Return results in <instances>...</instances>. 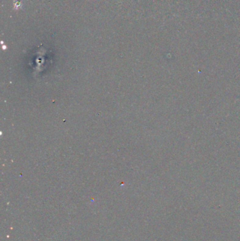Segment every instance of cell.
I'll use <instances>...</instances> for the list:
<instances>
[{
    "label": "cell",
    "mask_w": 240,
    "mask_h": 241,
    "mask_svg": "<svg viewBox=\"0 0 240 241\" xmlns=\"http://www.w3.org/2000/svg\"><path fill=\"white\" fill-rule=\"evenodd\" d=\"M21 7H22V2L19 1V0L15 1L13 2V9H14L16 11L19 10V9H21Z\"/></svg>",
    "instance_id": "obj_1"
}]
</instances>
